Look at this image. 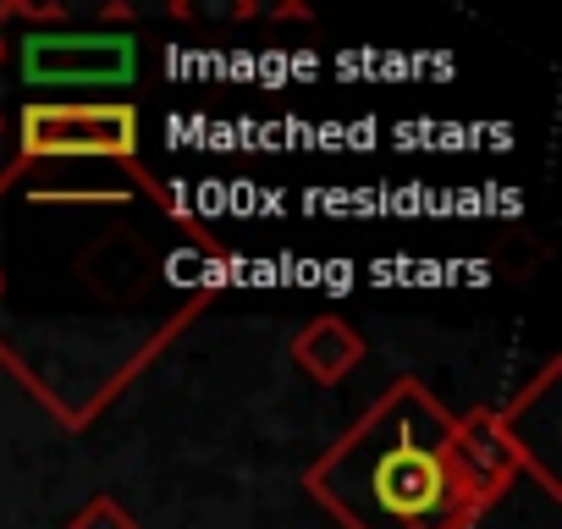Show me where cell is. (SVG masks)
Returning <instances> with one entry per match:
<instances>
[{
    "label": "cell",
    "mask_w": 562,
    "mask_h": 529,
    "mask_svg": "<svg viewBox=\"0 0 562 529\" xmlns=\"http://www.w3.org/2000/svg\"><path fill=\"white\" fill-rule=\"evenodd\" d=\"M7 133L18 144V160L7 166L0 188H12L29 166L40 160H116L127 166L133 182H144L160 204L166 193L144 177L138 166V111L127 100H89V105H23L18 116H7Z\"/></svg>",
    "instance_id": "3"
},
{
    "label": "cell",
    "mask_w": 562,
    "mask_h": 529,
    "mask_svg": "<svg viewBox=\"0 0 562 529\" xmlns=\"http://www.w3.org/2000/svg\"><path fill=\"white\" fill-rule=\"evenodd\" d=\"M127 7H105L94 29H83L67 7H0V127L23 105H89L111 89L138 83L144 40L127 23Z\"/></svg>",
    "instance_id": "2"
},
{
    "label": "cell",
    "mask_w": 562,
    "mask_h": 529,
    "mask_svg": "<svg viewBox=\"0 0 562 529\" xmlns=\"http://www.w3.org/2000/svg\"><path fill=\"white\" fill-rule=\"evenodd\" d=\"M452 469L463 480V491L491 507L502 502L529 469H524V452L518 441L507 436L502 414L496 408H469V414H452Z\"/></svg>",
    "instance_id": "4"
},
{
    "label": "cell",
    "mask_w": 562,
    "mask_h": 529,
    "mask_svg": "<svg viewBox=\"0 0 562 529\" xmlns=\"http://www.w3.org/2000/svg\"><path fill=\"white\" fill-rule=\"evenodd\" d=\"M557 381H562V364H557V359H546V364H540V375H535V381L507 403V408H496V414H502V425H507V436H513V441H518V452H524L529 480H535L551 502L562 496V485L540 474L535 447H551V436H557Z\"/></svg>",
    "instance_id": "5"
},
{
    "label": "cell",
    "mask_w": 562,
    "mask_h": 529,
    "mask_svg": "<svg viewBox=\"0 0 562 529\" xmlns=\"http://www.w3.org/2000/svg\"><path fill=\"white\" fill-rule=\"evenodd\" d=\"M304 491L342 529H474L480 502L452 469V408L397 375L310 469Z\"/></svg>",
    "instance_id": "1"
},
{
    "label": "cell",
    "mask_w": 562,
    "mask_h": 529,
    "mask_svg": "<svg viewBox=\"0 0 562 529\" xmlns=\"http://www.w3.org/2000/svg\"><path fill=\"white\" fill-rule=\"evenodd\" d=\"M364 359H370V348H364V337H359L342 315H315V320L293 337V364H299L315 386H342Z\"/></svg>",
    "instance_id": "6"
},
{
    "label": "cell",
    "mask_w": 562,
    "mask_h": 529,
    "mask_svg": "<svg viewBox=\"0 0 562 529\" xmlns=\"http://www.w3.org/2000/svg\"><path fill=\"white\" fill-rule=\"evenodd\" d=\"M67 529H138V518H133L116 496H105V491H100V496H89V502L67 518Z\"/></svg>",
    "instance_id": "7"
},
{
    "label": "cell",
    "mask_w": 562,
    "mask_h": 529,
    "mask_svg": "<svg viewBox=\"0 0 562 529\" xmlns=\"http://www.w3.org/2000/svg\"><path fill=\"white\" fill-rule=\"evenodd\" d=\"M0 299H7V271H0Z\"/></svg>",
    "instance_id": "8"
}]
</instances>
